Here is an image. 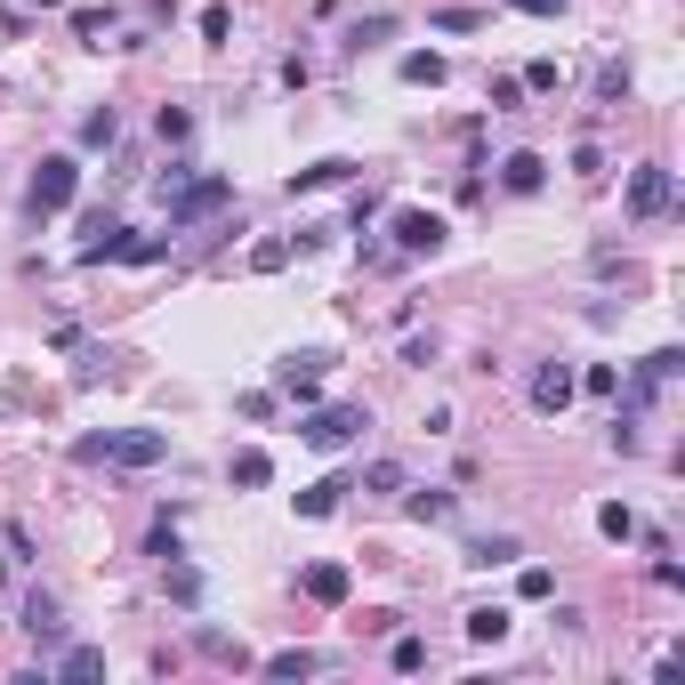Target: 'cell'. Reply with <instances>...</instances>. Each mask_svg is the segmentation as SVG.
<instances>
[{
  "mask_svg": "<svg viewBox=\"0 0 685 685\" xmlns=\"http://www.w3.org/2000/svg\"><path fill=\"white\" fill-rule=\"evenodd\" d=\"M73 194H81V161L73 154H49L33 170V185H25V211L33 218H57V211H73Z\"/></svg>",
  "mask_w": 685,
  "mask_h": 685,
  "instance_id": "obj_1",
  "label": "cell"
},
{
  "mask_svg": "<svg viewBox=\"0 0 685 685\" xmlns=\"http://www.w3.org/2000/svg\"><path fill=\"white\" fill-rule=\"evenodd\" d=\"M371 428V411L363 404H307V420H299V444H315V452H347V444H356V435Z\"/></svg>",
  "mask_w": 685,
  "mask_h": 685,
  "instance_id": "obj_2",
  "label": "cell"
},
{
  "mask_svg": "<svg viewBox=\"0 0 685 685\" xmlns=\"http://www.w3.org/2000/svg\"><path fill=\"white\" fill-rule=\"evenodd\" d=\"M387 235H396V251H404V259H435L452 226L435 218V211H420V202H404V211H387Z\"/></svg>",
  "mask_w": 685,
  "mask_h": 685,
  "instance_id": "obj_3",
  "label": "cell"
},
{
  "mask_svg": "<svg viewBox=\"0 0 685 685\" xmlns=\"http://www.w3.org/2000/svg\"><path fill=\"white\" fill-rule=\"evenodd\" d=\"M97 460H113V468H161V460H170V435H161V428L97 435Z\"/></svg>",
  "mask_w": 685,
  "mask_h": 685,
  "instance_id": "obj_4",
  "label": "cell"
},
{
  "mask_svg": "<svg viewBox=\"0 0 685 685\" xmlns=\"http://www.w3.org/2000/svg\"><path fill=\"white\" fill-rule=\"evenodd\" d=\"M226 202H235V185H226V178H185L178 194H170V226H202V218H218Z\"/></svg>",
  "mask_w": 685,
  "mask_h": 685,
  "instance_id": "obj_5",
  "label": "cell"
},
{
  "mask_svg": "<svg viewBox=\"0 0 685 685\" xmlns=\"http://www.w3.org/2000/svg\"><path fill=\"white\" fill-rule=\"evenodd\" d=\"M670 211V170L661 161H637L629 170V218H661Z\"/></svg>",
  "mask_w": 685,
  "mask_h": 685,
  "instance_id": "obj_6",
  "label": "cell"
},
{
  "mask_svg": "<svg viewBox=\"0 0 685 685\" xmlns=\"http://www.w3.org/2000/svg\"><path fill=\"white\" fill-rule=\"evenodd\" d=\"M573 396H580V371L573 363H541V371H532V411H549V420H556Z\"/></svg>",
  "mask_w": 685,
  "mask_h": 685,
  "instance_id": "obj_7",
  "label": "cell"
},
{
  "mask_svg": "<svg viewBox=\"0 0 685 685\" xmlns=\"http://www.w3.org/2000/svg\"><path fill=\"white\" fill-rule=\"evenodd\" d=\"M25 637L33 646H57V637H65V613H57L49 589H25Z\"/></svg>",
  "mask_w": 685,
  "mask_h": 685,
  "instance_id": "obj_8",
  "label": "cell"
},
{
  "mask_svg": "<svg viewBox=\"0 0 685 685\" xmlns=\"http://www.w3.org/2000/svg\"><path fill=\"white\" fill-rule=\"evenodd\" d=\"M501 185H508V194H541V185H549V161L532 154V145H516V154L501 161Z\"/></svg>",
  "mask_w": 685,
  "mask_h": 685,
  "instance_id": "obj_9",
  "label": "cell"
},
{
  "mask_svg": "<svg viewBox=\"0 0 685 685\" xmlns=\"http://www.w3.org/2000/svg\"><path fill=\"white\" fill-rule=\"evenodd\" d=\"M347 178H356V161H347V154H323V161H307V170L290 178V194H323V185H347Z\"/></svg>",
  "mask_w": 685,
  "mask_h": 685,
  "instance_id": "obj_10",
  "label": "cell"
},
{
  "mask_svg": "<svg viewBox=\"0 0 685 685\" xmlns=\"http://www.w3.org/2000/svg\"><path fill=\"white\" fill-rule=\"evenodd\" d=\"M299 589L315 597V605H347V589H356V580H347V565H307Z\"/></svg>",
  "mask_w": 685,
  "mask_h": 685,
  "instance_id": "obj_11",
  "label": "cell"
},
{
  "mask_svg": "<svg viewBox=\"0 0 685 685\" xmlns=\"http://www.w3.org/2000/svg\"><path fill=\"white\" fill-rule=\"evenodd\" d=\"M347 492H356V484H347V476H323V484H307V492H299V501H290V508H299V516H331V508L347 501Z\"/></svg>",
  "mask_w": 685,
  "mask_h": 685,
  "instance_id": "obj_12",
  "label": "cell"
},
{
  "mask_svg": "<svg viewBox=\"0 0 685 685\" xmlns=\"http://www.w3.org/2000/svg\"><path fill=\"white\" fill-rule=\"evenodd\" d=\"M57 677H65V685L106 677V653H97V646H65V653H57Z\"/></svg>",
  "mask_w": 685,
  "mask_h": 685,
  "instance_id": "obj_13",
  "label": "cell"
},
{
  "mask_svg": "<svg viewBox=\"0 0 685 685\" xmlns=\"http://www.w3.org/2000/svg\"><path fill=\"white\" fill-rule=\"evenodd\" d=\"M194 653L226 661V670H251V653H242V637H226V629H194Z\"/></svg>",
  "mask_w": 685,
  "mask_h": 685,
  "instance_id": "obj_14",
  "label": "cell"
},
{
  "mask_svg": "<svg viewBox=\"0 0 685 685\" xmlns=\"http://www.w3.org/2000/svg\"><path fill=\"white\" fill-rule=\"evenodd\" d=\"M387 33H396V16H387V9H371V16H356V25H347V49L363 57V49H380Z\"/></svg>",
  "mask_w": 685,
  "mask_h": 685,
  "instance_id": "obj_15",
  "label": "cell"
},
{
  "mask_svg": "<svg viewBox=\"0 0 685 685\" xmlns=\"http://www.w3.org/2000/svg\"><path fill=\"white\" fill-rule=\"evenodd\" d=\"M226 476H235L242 492H259V484H275V460H266V452H235V460H226Z\"/></svg>",
  "mask_w": 685,
  "mask_h": 685,
  "instance_id": "obj_16",
  "label": "cell"
},
{
  "mask_svg": "<svg viewBox=\"0 0 685 685\" xmlns=\"http://www.w3.org/2000/svg\"><path fill=\"white\" fill-rule=\"evenodd\" d=\"M404 508L420 516V525H452V516H460V501H452V492H404Z\"/></svg>",
  "mask_w": 685,
  "mask_h": 685,
  "instance_id": "obj_17",
  "label": "cell"
},
{
  "mask_svg": "<svg viewBox=\"0 0 685 685\" xmlns=\"http://www.w3.org/2000/svg\"><path fill=\"white\" fill-rule=\"evenodd\" d=\"M516 556H525V541H516V532H484V541L468 549V565H516Z\"/></svg>",
  "mask_w": 685,
  "mask_h": 685,
  "instance_id": "obj_18",
  "label": "cell"
},
{
  "mask_svg": "<svg viewBox=\"0 0 685 685\" xmlns=\"http://www.w3.org/2000/svg\"><path fill=\"white\" fill-rule=\"evenodd\" d=\"M444 73H452V65H444L435 49H411V57H404V81H411V89H444Z\"/></svg>",
  "mask_w": 685,
  "mask_h": 685,
  "instance_id": "obj_19",
  "label": "cell"
},
{
  "mask_svg": "<svg viewBox=\"0 0 685 685\" xmlns=\"http://www.w3.org/2000/svg\"><path fill=\"white\" fill-rule=\"evenodd\" d=\"M259 670L290 685V677H315V670H323V661H315V653H307V646H290V653H266V661H259Z\"/></svg>",
  "mask_w": 685,
  "mask_h": 685,
  "instance_id": "obj_20",
  "label": "cell"
},
{
  "mask_svg": "<svg viewBox=\"0 0 685 685\" xmlns=\"http://www.w3.org/2000/svg\"><path fill=\"white\" fill-rule=\"evenodd\" d=\"M468 637H476V646H501V637H508V613H501V605H476V613H468Z\"/></svg>",
  "mask_w": 685,
  "mask_h": 685,
  "instance_id": "obj_21",
  "label": "cell"
},
{
  "mask_svg": "<svg viewBox=\"0 0 685 685\" xmlns=\"http://www.w3.org/2000/svg\"><path fill=\"white\" fill-rule=\"evenodd\" d=\"M621 97H629V65L605 57V65H597V106H621Z\"/></svg>",
  "mask_w": 685,
  "mask_h": 685,
  "instance_id": "obj_22",
  "label": "cell"
},
{
  "mask_svg": "<svg viewBox=\"0 0 685 685\" xmlns=\"http://www.w3.org/2000/svg\"><path fill=\"white\" fill-rule=\"evenodd\" d=\"M525 89H532V97H556V89H565V65H556V57H532V65H525Z\"/></svg>",
  "mask_w": 685,
  "mask_h": 685,
  "instance_id": "obj_23",
  "label": "cell"
},
{
  "mask_svg": "<svg viewBox=\"0 0 685 685\" xmlns=\"http://www.w3.org/2000/svg\"><path fill=\"white\" fill-rule=\"evenodd\" d=\"M113 259H130V266H154V259H170V242L161 235H121V251Z\"/></svg>",
  "mask_w": 685,
  "mask_h": 685,
  "instance_id": "obj_24",
  "label": "cell"
},
{
  "mask_svg": "<svg viewBox=\"0 0 685 685\" xmlns=\"http://www.w3.org/2000/svg\"><path fill=\"white\" fill-rule=\"evenodd\" d=\"M113 137H121V113L113 106H97L89 121H81V145H89V154H97V145H113Z\"/></svg>",
  "mask_w": 685,
  "mask_h": 685,
  "instance_id": "obj_25",
  "label": "cell"
},
{
  "mask_svg": "<svg viewBox=\"0 0 685 685\" xmlns=\"http://www.w3.org/2000/svg\"><path fill=\"white\" fill-rule=\"evenodd\" d=\"M597 532H605V541H637V516L621 501H605V508H597Z\"/></svg>",
  "mask_w": 685,
  "mask_h": 685,
  "instance_id": "obj_26",
  "label": "cell"
},
{
  "mask_svg": "<svg viewBox=\"0 0 685 685\" xmlns=\"http://www.w3.org/2000/svg\"><path fill=\"white\" fill-rule=\"evenodd\" d=\"M516 597H525V605H541V597H556V573H549V565H525V573H516Z\"/></svg>",
  "mask_w": 685,
  "mask_h": 685,
  "instance_id": "obj_27",
  "label": "cell"
},
{
  "mask_svg": "<svg viewBox=\"0 0 685 685\" xmlns=\"http://www.w3.org/2000/svg\"><path fill=\"white\" fill-rule=\"evenodd\" d=\"M154 130H161V145H185V137H194V113H185V106H161Z\"/></svg>",
  "mask_w": 685,
  "mask_h": 685,
  "instance_id": "obj_28",
  "label": "cell"
},
{
  "mask_svg": "<svg viewBox=\"0 0 685 685\" xmlns=\"http://www.w3.org/2000/svg\"><path fill=\"white\" fill-rule=\"evenodd\" d=\"M484 106H492V113H516V106H525V81H516V73H501V81L484 89Z\"/></svg>",
  "mask_w": 685,
  "mask_h": 685,
  "instance_id": "obj_29",
  "label": "cell"
},
{
  "mask_svg": "<svg viewBox=\"0 0 685 685\" xmlns=\"http://www.w3.org/2000/svg\"><path fill=\"white\" fill-rule=\"evenodd\" d=\"M387 661H396L404 677H411V670H428V637H396V646H387Z\"/></svg>",
  "mask_w": 685,
  "mask_h": 685,
  "instance_id": "obj_30",
  "label": "cell"
},
{
  "mask_svg": "<svg viewBox=\"0 0 685 685\" xmlns=\"http://www.w3.org/2000/svg\"><path fill=\"white\" fill-rule=\"evenodd\" d=\"M363 492H404V460H371L363 468Z\"/></svg>",
  "mask_w": 685,
  "mask_h": 685,
  "instance_id": "obj_31",
  "label": "cell"
},
{
  "mask_svg": "<svg viewBox=\"0 0 685 685\" xmlns=\"http://www.w3.org/2000/svg\"><path fill=\"white\" fill-rule=\"evenodd\" d=\"M428 25H435V33H476V25H484V9H435Z\"/></svg>",
  "mask_w": 685,
  "mask_h": 685,
  "instance_id": "obj_32",
  "label": "cell"
},
{
  "mask_svg": "<svg viewBox=\"0 0 685 685\" xmlns=\"http://www.w3.org/2000/svg\"><path fill=\"white\" fill-rule=\"evenodd\" d=\"M194 25H202V40H226V33H235V9H226V0H211Z\"/></svg>",
  "mask_w": 685,
  "mask_h": 685,
  "instance_id": "obj_33",
  "label": "cell"
},
{
  "mask_svg": "<svg viewBox=\"0 0 685 685\" xmlns=\"http://www.w3.org/2000/svg\"><path fill=\"white\" fill-rule=\"evenodd\" d=\"M275 266H290V242H251V275H275Z\"/></svg>",
  "mask_w": 685,
  "mask_h": 685,
  "instance_id": "obj_34",
  "label": "cell"
},
{
  "mask_svg": "<svg viewBox=\"0 0 685 685\" xmlns=\"http://www.w3.org/2000/svg\"><path fill=\"white\" fill-rule=\"evenodd\" d=\"M580 387H589V396H621V371L613 363H589V371H580Z\"/></svg>",
  "mask_w": 685,
  "mask_h": 685,
  "instance_id": "obj_35",
  "label": "cell"
},
{
  "mask_svg": "<svg viewBox=\"0 0 685 685\" xmlns=\"http://www.w3.org/2000/svg\"><path fill=\"white\" fill-rule=\"evenodd\" d=\"M170 597H178V605H194V597H202V573H194V565H170Z\"/></svg>",
  "mask_w": 685,
  "mask_h": 685,
  "instance_id": "obj_36",
  "label": "cell"
},
{
  "mask_svg": "<svg viewBox=\"0 0 685 685\" xmlns=\"http://www.w3.org/2000/svg\"><path fill=\"white\" fill-rule=\"evenodd\" d=\"M106 25H113V9H73V33H81V40H97Z\"/></svg>",
  "mask_w": 685,
  "mask_h": 685,
  "instance_id": "obj_37",
  "label": "cell"
},
{
  "mask_svg": "<svg viewBox=\"0 0 685 685\" xmlns=\"http://www.w3.org/2000/svg\"><path fill=\"white\" fill-rule=\"evenodd\" d=\"M573 170H580V178H597V170H605V154H597V137H580V145H573Z\"/></svg>",
  "mask_w": 685,
  "mask_h": 685,
  "instance_id": "obj_38",
  "label": "cell"
},
{
  "mask_svg": "<svg viewBox=\"0 0 685 685\" xmlns=\"http://www.w3.org/2000/svg\"><path fill=\"white\" fill-rule=\"evenodd\" d=\"M290 371H315V380H323V371H331V356H323V347H299V356H283Z\"/></svg>",
  "mask_w": 685,
  "mask_h": 685,
  "instance_id": "obj_39",
  "label": "cell"
},
{
  "mask_svg": "<svg viewBox=\"0 0 685 685\" xmlns=\"http://www.w3.org/2000/svg\"><path fill=\"white\" fill-rule=\"evenodd\" d=\"M508 9H516V16H565L573 0H508Z\"/></svg>",
  "mask_w": 685,
  "mask_h": 685,
  "instance_id": "obj_40",
  "label": "cell"
},
{
  "mask_svg": "<svg viewBox=\"0 0 685 685\" xmlns=\"http://www.w3.org/2000/svg\"><path fill=\"white\" fill-rule=\"evenodd\" d=\"M25 9H65V0H25Z\"/></svg>",
  "mask_w": 685,
  "mask_h": 685,
  "instance_id": "obj_41",
  "label": "cell"
},
{
  "mask_svg": "<svg viewBox=\"0 0 685 685\" xmlns=\"http://www.w3.org/2000/svg\"><path fill=\"white\" fill-rule=\"evenodd\" d=\"M0 580H9V556H0Z\"/></svg>",
  "mask_w": 685,
  "mask_h": 685,
  "instance_id": "obj_42",
  "label": "cell"
}]
</instances>
